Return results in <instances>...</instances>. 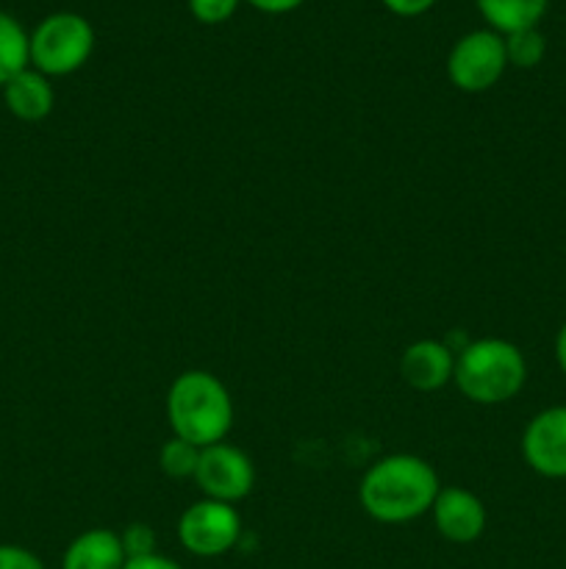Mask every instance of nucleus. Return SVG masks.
I'll return each mask as SVG.
<instances>
[{"label": "nucleus", "instance_id": "2", "mask_svg": "<svg viewBox=\"0 0 566 569\" xmlns=\"http://www.w3.org/2000/svg\"><path fill=\"white\" fill-rule=\"evenodd\" d=\"M166 422L172 437L186 439L194 448L225 442L233 428V400L225 383L205 370H186L166 392Z\"/></svg>", "mask_w": 566, "mask_h": 569}, {"label": "nucleus", "instance_id": "22", "mask_svg": "<svg viewBox=\"0 0 566 569\" xmlns=\"http://www.w3.org/2000/svg\"><path fill=\"white\" fill-rule=\"evenodd\" d=\"M253 9L259 11H266V14H286V11H294L297 9L303 0H247Z\"/></svg>", "mask_w": 566, "mask_h": 569}, {"label": "nucleus", "instance_id": "10", "mask_svg": "<svg viewBox=\"0 0 566 569\" xmlns=\"http://www.w3.org/2000/svg\"><path fill=\"white\" fill-rule=\"evenodd\" d=\"M400 376L416 392H438L455 376V350L438 339H420L400 356Z\"/></svg>", "mask_w": 566, "mask_h": 569}, {"label": "nucleus", "instance_id": "8", "mask_svg": "<svg viewBox=\"0 0 566 569\" xmlns=\"http://www.w3.org/2000/svg\"><path fill=\"white\" fill-rule=\"evenodd\" d=\"M522 459L536 476L566 481V406H549L527 422Z\"/></svg>", "mask_w": 566, "mask_h": 569}, {"label": "nucleus", "instance_id": "13", "mask_svg": "<svg viewBox=\"0 0 566 569\" xmlns=\"http://www.w3.org/2000/svg\"><path fill=\"white\" fill-rule=\"evenodd\" d=\"M475 3L492 31L508 37L525 28H538L542 17L547 14L549 0H475Z\"/></svg>", "mask_w": 566, "mask_h": 569}, {"label": "nucleus", "instance_id": "3", "mask_svg": "<svg viewBox=\"0 0 566 569\" xmlns=\"http://www.w3.org/2000/svg\"><path fill=\"white\" fill-rule=\"evenodd\" d=\"M455 387L477 406L514 400L527 381V359L514 342L499 337L466 342L455 353Z\"/></svg>", "mask_w": 566, "mask_h": 569}, {"label": "nucleus", "instance_id": "7", "mask_svg": "<svg viewBox=\"0 0 566 569\" xmlns=\"http://www.w3.org/2000/svg\"><path fill=\"white\" fill-rule=\"evenodd\" d=\"M194 483L200 487L203 498L236 506L239 500L253 492L255 467L250 456L236 445L216 442L200 450Z\"/></svg>", "mask_w": 566, "mask_h": 569}, {"label": "nucleus", "instance_id": "16", "mask_svg": "<svg viewBox=\"0 0 566 569\" xmlns=\"http://www.w3.org/2000/svg\"><path fill=\"white\" fill-rule=\"evenodd\" d=\"M200 461V448H194L186 439H166L159 450V467L166 478H175V481H183V478H194Z\"/></svg>", "mask_w": 566, "mask_h": 569}, {"label": "nucleus", "instance_id": "11", "mask_svg": "<svg viewBox=\"0 0 566 569\" xmlns=\"http://www.w3.org/2000/svg\"><path fill=\"white\" fill-rule=\"evenodd\" d=\"M125 561L120 533L109 528H89L67 545L61 569H122Z\"/></svg>", "mask_w": 566, "mask_h": 569}, {"label": "nucleus", "instance_id": "14", "mask_svg": "<svg viewBox=\"0 0 566 569\" xmlns=\"http://www.w3.org/2000/svg\"><path fill=\"white\" fill-rule=\"evenodd\" d=\"M31 37L11 14L0 11V89L31 64Z\"/></svg>", "mask_w": 566, "mask_h": 569}, {"label": "nucleus", "instance_id": "17", "mask_svg": "<svg viewBox=\"0 0 566 569\" xmlns=\"http://www.w3.org/2000/svg\"><path fill=\"white\" fill-rule=\"evenodd\" d=\"M120 539L128 559H139V556L155 553V531L148 526V522H131V526L120 533Z\"/></svg>", "mask_w": 566, "mask_h": 569}, {"label": "nucleus", "instance_id": "18", "mask_svg": "<svg viewBox=\"0 0 566 569\" xmlns=\"http://www.w3.org/2000/svg\"><path fill=\"white\" fill-rule=\"evenodd\" d=\"M239 9V0H189V11L194 20L205 22V26H220V22L231 20Z\"/></svg>", "mask_w": 566, "mask_h": 569}, {"label": "nucleus", "instance_id": "4", "mask_svg": "<svg viewBox=\"0 0 566 569\" xmlns=\"http://www.w3.org/2000/svg\"><path fill=\"white\" fill-rule=\"evenodd\" d=\"M31 64L42 76H70L81 70L94 50V31L87 17L59 11L33 28L31 33Z\"/></svg>", "mask_w": 566, "mask_h": 569}, {"label": "nucleus", "instance_id": "6", "mask_svg": "<svg viewBox=\"0 0 566 569\" xmlns=\"http://www.w3.org/2000/svg\"><path fill=\"white\" fill-rule=\"evenodd\" d=\"M508 56L497 31H472L453 44L447 56L449 83L461 92H486L505 76Z\"/></svg>", "mask_w": 566, "mask_h": 569}, {"label": "nucleus", "instance_id": "15", "mask_svg": "<svg viewBox=\"0 0 566 569\" xmlns=\"http://www.w3.org/2000/svg\"><path fill=\"white\" fill-rule=\"evenodd\" d=\"M505 39V56L508 64L519 67V70H530V67L542 64L544 53H547V39L538 28H525V31H514Z\"/></svg>", "mask_w": 566, "mask_h": 569}, {"label": "nucleus", "instance_id": "20", "mask_svg": "<svg viewBox=\"0 0 566 569\" xmlns=\"http://www.w3.org/2000/svg\"><path fill=\"white\" fill-rule=\"evenodd\" d=\"M436 3V0H383V6H386L388 11H394V14L400 17H416V14H425L431 6Z\"/></svg>", "mask_w": 566, "mask_h": 569}, {"label": "nucleus", "instance_id": "9", "mask_svg": "<svg viewBox=\"0 0 566 569\" xmlns=\"http://www.w3.org/2000/svg\"><path fill=\"white\" fill-rule=\"evenodd\" d=\"M433 526L447 542L469 545L477 542L486 531V506L475 492L464 487H444L431 509Z\"/></svg>", "mask_w": 566, "mask_h": 569}, {"label": "nucleus", "instance_id": "23", "mask_svg": "<svg viewBox=\"0 0 566 569\" xmlns=\"http://www.w3.org/2000/svg\"><path fill=\"white\" fill-rule=\"evenodd\" d=\"M555 361H558L560 372L566 376V322L555 333Z\"/></svg>", "mask_w": 566, "mask_h": 569}, {"label": "nucleus", "instance_id": "21", "mask_svg": "<svg viewBox=\"0 0 566 569\" xmlns=\"http://www.w3.org/2000/svg\"><path fill=\"white\" fill-rule=\"evenodd\" d=\"M122 569H183L178 561L166 559L161 553H150V556H139V559H128Z\"/></svg>", "mask_w": 566, "mask_h": 569}, {"label": "nucleus", "instance_id": "12", "mask_svg": "<svg viewBox=\"0 0 566 569\" xmlns=\"http://www.w3.org/2000/svg\"><path fill=\"white\" fill-rule=\"evenodd\" d=\"M3 103L17 120L22 122H39L50 117L55 106V92L50 87V78L42 76L39 70L28 67V70L17 72L9 83L3 87Z\"/></svg>", "mask_w": 566, "mask_h": 569}, {"label": "nucleus", "instance_id": "19", "mask_svg": "<svg viewBox=\"0 0 566 569\" xmlns=\"http://www.w3.org/2000/svg\"><path fill=\"white\" fill-rule=\"evenodd\" d=\"M0 569H44L33 550L20 545H0Z\"/></svg>", "mask_w": 566, "mask_h": 569}, {"label": "nucleus", "instance_id": "5", "mask_svg": "<svg viewBox=\"0 0 566 569\" xmlns=\"http://www.w3.org/2000/svg\"><path fill=\"white\" fill-rule=\"evenodd\" d=\"M242 537V517L236 506L220 500H198L178 520V539L183 550L198 559H216L233 550Z\"/></svg>", "mask_w": 566, "mask_h": 569}, {"label": "nucleus", "instance_id": "1", "mask_svg": "<svg viewBox=\"0 0 566 569\" xmlns=\"http://www.w3.org/2000/svg\"><path fill=\"white\" fill-rule=\"evenodd\" d=\"M442 483L438 472L414 453H392L364 472L358 487L361 509L383 526H403L431 515Z\"/></svg>", "mask_w": 566, "mask_h": 569}]
</instances>
